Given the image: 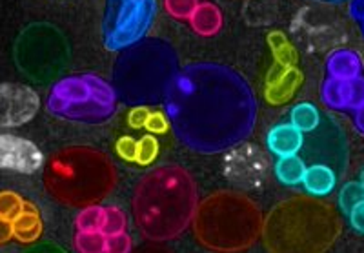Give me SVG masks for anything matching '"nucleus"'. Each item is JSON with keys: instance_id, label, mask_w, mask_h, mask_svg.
I'll return each instance as SVG.
<instances>
[{"instance_id": "nucleus-7", "label": "nucleus", "mask_w": 364, "mask_h": 253, "mask_svg": "<svg viewBox=\"0 0 364 253\" xmlns=\"http://www.w3.org/2000/svg\"><path fill=\"white\" fill-rule=\"evenodd\" d=\"M48 109L66 121L100 124L115 113L117 92L100 77H66L51 90Z\"/></svg>"}, {"instance_id": "nucleus-29", "label": "nucleus", "mask_w": 364, "mask_h": 253, "mask_svg": "<svg viewBox=\"0 0 364 253\" xmlns=\"http://www.w3.org/2000/svg\"><path fill=\"white\" fill-rule=\"evenodd\" d=\"M164 6L171 17L175 18H191L197 9V0H164Z\"/></svg>"}, {"instance_id": "nucleus-36", "label": "nucleus", "mask_w": 364, "mask_h": 253, "mask_svg": "<svg viewBox=\"0 0 364 253\" xmlns=\"http://www.w3.org/2000/svg\"><path fill=\"white\" fill-rule=\"evenodd\" d=\"M350 13L355 21L364 22V0H352L350 4Z\"/></svg>"}, {"instance_id": "nucleus-41", "label": "nucleus", "mask_w": 364, "mask_h": 253, "mask_svg": "<svg viewBox=\"0 0 364 253\" xmlns=\"http://www.w3.org/2000/svg\"><path fill=\"white\" fill-rule=\"evenodd\" d=\"M360 31H363V35H364V22H360Z\"/></svg>"}, {"instance_id": "nucleus-9", "label": "nucleus", "mask_w": 364, "mask_h": 253, "mask_svg": "<svg viewBox=\"0 0 364 253\" xmlns=\"http://www.w3.org/2000/svg\"><path fill=\"white\" fill-rule=\"evenodd\" d=\"M41 99L22 84H0V128H17L37 115Z\"/></svg>"}, {"instance_id": "nucleus-8", "label": "nucleus", "mask_w": 364, "mask_h": 253, "mask_svg": "<svg viewBox=\"0 0 364 253\" xmlns=\"http://www.w3.org/2000/svg\"><path fill=\"white\" fill-rule=\"evenodd\" d=\"M157 15L155 0H108L104 13V46L122 51L148 35Z\"/></svg>"}, {"instance_id": "nucleus-27", "label": "nucleus", "mask_w": 364, "mask_h": 253, "mask_svg": "<svg viewBox=\"0 0 364 253\" xmlns=\"http://www.w3.org/2000/svg\"><path fill=\"white\" fill-rule=\"evenodd\" d=\"M159 155V142L151 135H146L136 144V162L142 166H148L149 162H154Z\"/></svg>"}, {"instance_id": "nucleus-21", "label": "nucleus", "mask_w": 364, "mask_h": 253, "mask_svg": "<svg viewBox=\"0 0 364 253\" xmlns=\"http://www.w3.org/2000/svg\"><path fill=\"white\" fill-rule=\"evenodd\" d=\"M269 46H272L273 53H275V58L277 63L281 64L282 68H294L295 60H297V55H295V50L291 48V44L286 41V37L279 31H273L269 35Z\"/></svg>"}, {"instance_id": "nucleus-40", "label": "nucleus", "mask_w": 364, "mask_h": 253, "mask_svg": "<svg viewBox=\"0 0 364 253\" xmlns=\"http://www.w3.org/2000/svg\"><path fill=\"white\" fill-rule=\"evenodd\" d=\"M360 184L364 186V171H363V175H360Z\"/></svg>"}, {"instance_id": "nucleus-13", "label": "nucleus", "mask_w": 364, "mask_h": 253, "mask_svg": "<svg viewBox=\"0 0 364 253\" xmlns=\"http://www.w3.org/2000/svg\"><path fill=\"white\" fill-rule=\"evenodd\" d=\"M302 131H299L294 124H281L269 129L268 137H266V144H268L269 151L281 157H291L297 155V151L302 148Z\"/></svg>"}, {"instance_id": "nucleus-1", "label": "nucleus", "mask_w": 364, "mask_h": 253, "mask_svg": "<svg viewBox=\"0 0 364 253\" xmlns=\"http://www.w3.org/2000/svg\"><path fill=\"white\" fill-rule=\"evenodd\" d=\"M164 102L177 139L199 154H220L245 141L255 126L253 90L220 64L199 63L178 71Z\"/></svg>"}, {"instance_id": "nucleus-3", "label": "nucleus", "mask_w": 364, "mask_h": 253, "mask_svg": "<svg viewBox=\"0 0 364 253\" xmlns=\"http://www.w3.org/2000/svg\"><path fill=\"white\" fill-rule=\"evenodd\" d=\"M343 222L331 204L297 195L272 208L262 225L268 253H324L337 241Z\"/></svg>"}, {"instance_id": "nucleus-17", "label": "nucleus", "mask_w": 364, "mask_h": 253, "mask_svg": "<svg viewBox=\"0 0 364 253\" xmlns=\"http://www.w3.org/2000/svg\"><path fill=\"white\" fill-rule=\"evenodd\" d=\"M220 26H223L220 9L215 4H210V2L197 6V9L191 15V28L199 35H204V37L215 35Z\"/></svg>"}, {"instance_id": "nucleus-15", "label": "nucleus", "mask_w": 364, "mask_h": 253, "mask_svg": "<svg viewBox=\"0 0 364 253\" xmlns=\"http://www.w3.org/2000/svg\"><path fill=\"white\" fill-rule=\"evenodd\" d=\"M11 225L13 237H15L18 242H24V244L35 242L42 233L41 213L37 212V208H35L33 204L29 203H24L22 212L18 213L17 219L11 220Z\"/></svg>"}, {"instance_id": "nucleus-32", "label": "nucleus", "mask_w": 364, "mask_h": 253, "mask_svg": "<svg viewBox=\"0 0 364 253\" xmlns=\"http://www.w3.org/2000/svg\"><path fill=\"white\" fill-rule=\"evenodd\" d=\"M144 128L154 133H164L168 129V119L164 117V113H149Z\"/></svg>"}, {"instance_id": "nucleus-6", "label": "nucleus", "mask_w": 364, "mask_h": 253, "mask_svg": "<svg viewBox=\"0 0 364 253\" xmlns=\"http://www.w3.org/2000/svg\"><path fill=\"white\" fill-rule=\"evenodd\" d=\"M178 73L177 57L166 42H139L117 60L113 84L126 102L144 106L166 99L171 80Z\"/></svg>"}, {"instance_id": "nucleus-14", "label": "nucleus", "mask_w": 364, "mask_h": 253, "mask_svg": "<svg viewBox=\"0 0 364 253\" xmlns=\"http://www.w3.org/2000/svg\"><path fill=\"white\" fill-rule=\"evenodd\" d=\"M328 73H330L331 79L339 80H352L360 77V71H363V63H360V57L352 50H339L333 51V53L328 57Z\"/></svg>"}, {"instance_id": "nucleus-5", "label": "nucleus", "mask_w": 364, "mask_h": 253, "mask_svg": "<svg viewBox=\"0 0 364 253\" xmlns=\"http://www.w3.org/2000/svg\"><path fill=\"white\" fill-rule=\"evenodd\" d=\"M46 190L58 203L73 208L95 206L113 191L117 170L108 155L87 146H70L50 158Z\"/></svg>"}, {"instance_id": "nucleus-39", "label": "nucleus", "mask_w": 364, "mask_h": 253, "mask_svg": "<svg viewBox=\"0 0 364 253\" xmlns=\"http://www.w3.org/2000/svg\"><path fill=\"white\" fill-rule=\"evenodd\" d=\"M353 121H355V128L364 135V106L360 109H357Z\"/></svg>"}, {"instance_id": "nucleus-24", "label": "nucleus", "mask_w": 364, "mask_h": 253, "mask_svg": "<svg viewBox=\"0 0 364 253\" xmlns=\"http://www.w3.org/2000/svg\"><path fill=\"white\" fill-rule=\"evenodd\" d=\"M364 203V186L360 183H348L339 193V204L346 215Z\"/></svg>"}, {"instance_id": "nucleus-25", "label": "nucleus", "mask_w": 364, "mask_h": 253, "mask_svg": "<svg viewBox=\"0 0 364 253\" xmlns=\"http://www.w3.org/2000/svg\"><path fill=\"white\" fill-rule=\"evenodd\" d=\"M24 208V200L13 191H0V217L6 220H15Z\"/></svg>"}, {"instance_id": "nucleus-37", "label": "nucleus", "mask_w": 364, "mask_h": 253, "mask_svg": "<svg viewBox=\"0 0 364 253\" xmlns=\"http://www.w3.org/2000/svg\"><path fill=\"white\" fill-rule=\"evenodd\" d=\"M28 253H66V252L55 244H38V246H35V248L29 249Z\"/></svg>"}, {"instance_id": "nucleus-16", "label": "nucleus", "mask_w": 364, "mask_h": 253, "mask_svg": "<svg viewBox=\"0 0 364 253\" xmlns=\"http://www.w3.org/2000/svg\"><path fill=\"white\" fill-rule=\"evenodd\" d=\"M337 183V177L333 170L324 164H314V166L306 168V175H304V188L310 191V195L314 197H324L333 191Z\"/></svg>"}, {"instance_id": "nucleus-10", "label": "nucleus", "mask_w": 364, "mask_h": 253, "mask_svg": "<svg viewBox=\"0 0 364 253\" xmlns=\"http://www.w3.org/2000/svg\"><path fill=\"white\" fill-rule=\"evenodd\" d=\"M224 173L232 183L246 188L262 184L268 173V158L259 148L242 144L224 158Z\"/></svg>"}, {"instance_id": "nucleus-18", "label": "nucleus", "mask_w": 364, "mask_h": 253, "mask_svg": "<svg viewBox=\"0 0 364 253\" xmlns=\"http://www.w3.org/2000/svg\"><path fill=\"white\" fill-rule=\"evenodd\" d=\"M275 173L277 178L286 186H295V184L302 183L304 181V175H306V164L297 155H291V157H281L275 164Z\"/></svg>"}, {"instance_id": "nucleus-38", "label": "nucleus", "mask_w": 364, "mask_h": 253, "mask_svg": "<svg viewBox=\"0 0 364 253\" xmlns=\"http://www.w3.org/2000/svg\"><path fill=\"white\" fill-rule=\"evenodd\" d=\"M135 253H171L170 249L162 248V246H142Z\"/></svg>"}, {"instance_id": "nucleus-34", "label": "nucleus", "mask_w": 364, "mask_h": 253, "mask_svg": "<svg viewBox=\"0 0 364 253\" xmlns=\"http://www.w3.org/2000/svg\"><path fill=\"white\" fill-rule=\"evenodd\" d=\"M350 220H352V226L357 232L364 233V203L350 213Z\"/></svg>"}, {"instance_id": "nucleus-31", "label": "nucleus", "mask_w": 364, "mask_h": 253, "mask_svg": "<svg viewBox=\"0 0 364 253\" xmlns=\"http://www.w3.org/2000/svg\"><path fill=\"white\" fill-rule=\"evenodd\" d=\"M136 144L139 142L132 137L119 139V142H117V154L124 158V161L136 162Z\"/></svg>"}, {"instance_id": "nucleus-11", "label": "nucleus", "mask_w": 364, "mask_h": 253, "mask_svg": "<svg viewBox=\"0 0 364 253\" xmlns=\"http://www.w3.org/2000/svg\"><path fill=\"white\" fill-rule=\"evenodd\" d=\"M44 164V155L28 139L0 133V170L35 173Z\"/></svg>"}, {"instance_id": "nucleus-30", "label": "nucleus", "mask_w": 364, "mask_h": 253, "mask_svg": "<svg viewBox=\"0 0 364 253\" xmlns=\"http://www.w3.org/2000/svg\"><path fill=\"white\" fill-rule=\"evenodd\" d=\"M104 253H132V239L126 232L106 237Z\"/></svg>"}, {"instance_id": "nucleus-2", "label": "nucleus", "mask_w": 364, "mask_h": 253, "mask_svg": "<svg viewBox=\"0 0 364 253\" xmlns=\"http://www.w3.org/2000/svg\"><path fill=\"white\" fill-rule=\"evenodd\" d=\"M197 188L181 166H159L146 173L133 191V215L146 239L171 241L190 226L197 212Z\"/></svg>"}, {"instance_id": "nucleus-23", "label": "nucleus", "mask_w": 364, "mask_h": 253, "mask_svg": "<svg viewBox=\"0 0 364 253\" xmlns=\"http://www.w3.org/2000/svg\"><path fill=\"white\" fill-rule=\"evenodd\" d=\"M104 225V208L87 206L82 208L80 215L77 217V228L79 232H102Z\"/></svg>"}, {"instance_id": "nucleus-33", "label": "nucleus", "mask_w": 364, "mask_h": 253, "mask_svg": "<svg viewBox=\"0 0 364 253\" xmlns=\"http://www.w3.org/2000/svg\"><path fill=\"white\" fill-rule=\"evenodd\" d=\"M148 117H149V109L144 108V106H139V108H135L132 113H129L128 122L132 128H142V126H146Z\"/></svg>"}, {"instance_id": "nucleus-22", "label": "nucleus", "mask_w": 364, "mask_h": 253, "mask_svg": "<svg viewBox=\"0 0 364 253\" xmlns=\"http://www.w3.org/2000/svg\"><path fill=\"white\" fill-rule=\"evenodd\" d=\"M106 237L102 232H79L75 235V248L79 253H104Z\"/></svg>"}, {"instance_id": "nucleus-4", "label": "nucleus", "mask_w": 364, "mask_h": 253, "mask_svg": "<svg viewBox=\"0 0 364 253\" xmlns=\"http://www.w3.org/2000/svg\"><path fill=\"white\" fill-rule=\"evenodd\" d=\"M262 213L252 199L232 190L211 193L197 206L193 233L206 249L239 253L262 235Z\"/></svg>"}, {"instance_id": "nucleus-12", "label": "nucleus", "mask_w": 364, "mask_h": 253, "mask_svg": "<svg viewBox=\"0 0 364 253\" xmlns=\"http://www.w3.org/2000/svg\"><path fill=\"white\" fill-rule=\"evenodd\" d=\"M302 82L301 71L297 68H282V71L279 75L273 77L268 80V86H266V100L269 104H286L288 100H291V97L295 95V92L299 90Z\"/></svg>"}, {"instance_id": "nucleus-20", "label": "nucleus", "mask_w": 364, "mask_h": 253, "mask_svg": "<svg viewBox=\"0 0 364 253\" xmlns=\"http://www.w3.org/2000/svg\"><path fill=\"white\" fill-rule=\"evenodd\" d=\"M291 124L302 133L314 131L321 124V113L310 102H301L291 109Z\"/></svg>"}, {"instance_id": "nucleus-28", "label": "nucleus", "mask_w": 364, "mask_h": 253, "mask_svg": "<svg viewBox=\"0 0 364 253\" xmlns=\"http://www.w3.org/2000/svg\"><path fill=\"white\" fill-rule=\"evenodd\" d=\"M364 106V77L348 80V106L346 109H360Z\"/></svg>"}, {"instance_id": "nucleus-26", "label": "nucleus", "mask_w": 364, "mask_h": 253, "mask_svg": "<svg viewBox=\"0 0 364 253\" xmlns=\"http://www.w3.org/2000/svg\"><path fill=\"white\" fill-rule=\"evenodd\" d=\"M126 215L119 208H104V225L102 233L104 235H115V233H122L126 230Z\"/></svg>"}, {"instance_id": "nucleus-35", "label": "nucleus", "mask_w": 364, "mask_h": 253, "mask_svg": "<svg viewBox=\"0 0 364 253\" xmlns=\"http://www.w3.org/2000/svg\"><path fill=\"white\" fill-rule=\"evenodd\" d=\"M13 237L11 220H6L0 217V244H6Z\"/></svg>"}, {"instance_id": "nucleus-19", "label": "nucleus", "mask_w": 364, "mask_h": 253, "mask_svg": "<svg viewBox=\"0 0 364 253\" xmlns=\"http://www.w3.org/2000/svg\"><path fill=\"white\" fill-rule=\"evenodd\" d=\"M321 99L331 109H346L348 106V80L328 77L321 87Z\"/></svg>"}]
</instances>
